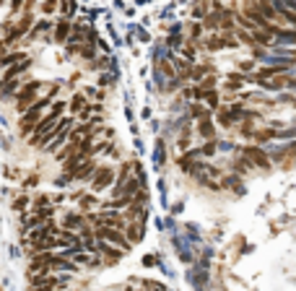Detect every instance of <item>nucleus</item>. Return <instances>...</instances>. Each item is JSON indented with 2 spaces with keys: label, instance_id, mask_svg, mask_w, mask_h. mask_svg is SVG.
Segmentation results:
<instances>
[{
  "label": "nucleus",
  "instance_id": "obj_8",
  "mask_svg": "<svg viewBox=\"0 0 296 291\" xmlns=\"http://www.w3.org/2000/svg\"><path fill=\"white\" fill-rule=\"evenodd\" d=\"M96 172H99L96 161H94V159H88V161H83V164H81V169H78L75 182H91V180L96 177Z\"/></svg>",
  "mask_w": 296,
  "mask_h": 291
},
{
  "label": "nucleus",
  "instance_id": "obj_10",
  "mask_svg": "<svg viewBox=\"0 0 296 291\" xmlns=\"http://www.w3.org/2000/svg\"><path fill=\"white\" fill-rule=\"evenodd\" d=\"M86 224H88V221H86V216H81V213H68V216L63 218V229H68V231H71V229L81 231V229H86Z\"/></svg>",
  "mask_w": 296,
  "mask_h": 291
},
{
  "label": "nucleus",
  "instance_id": "obj_15",
  "mask_svg": "<svg viewBox=\"0 0 296 291\" xmlns=\"http://www.w3.org/2000/svg\"><path fill=\"white\" fill-rule=\"evenodd\" d=\"M198 133H200V138H206V141H213V135H216V125L211 122V117H206V120H200V122H198Z\"/></svg>",
  "mask_w": 296,
  "mask_h": 291
},
{
  "label": "nucleus",
  "instance_id": "obj_25",
  "mask_svg": "<svg viewBox=\"0 0 296 291\" xmlns=\"http://www.w3.org/2000/svg\"><path fill=\"white\" fill-rule=\"evenodd\" d=\"M234 169H239L242 174H247L249 169H252V161H249L247 156H242V159H236V161H234Z\"/></svg>",
  "mask_w": 296,
  "mask_h": 291
},
{
  "label": "nucleus",
  "instance_id": "obj_26",
  "mask_svg": "<svg viewBox=\"0 0 296 291\" xmlns=\"http://www.w3.org/2000/svg\"><path fill=\"white\" fill-rule=\"evenodd\" d=\"M190 114H192V117H198V120H206V117H208V109L200 107V104H192V107H190Z\"/></svg>",
  "mask_w": 296,
  "mask_h": 291
},
{
  "label": "nucleus",
  "instance_id": "obj_17",
  "mask_svg": "<svg viewBox=\"0 0 296 291\" xmlns=\"http://www.w3.org/2000/svg\"><path fill=\"white\" fill-rule=\"evenodd\" d=\"M75 151H78V143H71V141H68L60 151H58V154H55V159H58V161H63V164H65V161L68 159H71L73 154H75Z\"/></svg>",
  "mask_w": 296,
  "mask_h": 291
},
{
  "label": "nucleus",
  "instance_id": "obj_2",
  "mask_svg": "<svg viewBox=\"0 0 296 291\" xmlns=\"http://www.w3.org/2000/svg\"><path fill=\"white\" fill-rule=\"evenodd\" d=\"M42 89H44L42 81H29V84L18 91V94H16V109H18V114L29 112L34 104H37V97H39Z\"/></svg>",
  "mask_w": 296,
  "mask_h": 291
},
{
  "label": "nucleus",
  "instance_id": "obj_28",
  "mask_svg": "<svg viewBox=\"0 0 296 291\" xmlns=\"http://www.w3.org/2000/svg\"><path fill=\"white\" fill-rule=\"evenodd\" d=\"M216 148H219V143H216V141H206V146L200 148V154H203V156H213Z\"/></svg>",
  "mask_w": 296,
  "mask_h": 291
},
{
  "label": "nucleus",
  "instance_id": "obj_6",
  "mask_svg": "<svg viewBox=\"0 0 296 291\" xmlns=\"http://www.w3.org/2000/svg\"><path fill=\"white\" fill-rule=\"evenodd\" d=\"M242 156H247L249 161H252L255 167H263V169H270V161H268V154L260 146H247L242 151Z\"/></svg>",
  "mask_w": 296,
  "mask_h": 291
},
{
  "label": "nucleus",
  "instance_id": "obj_31",
  "mask_svg": "<svg viewBox=\"0 0 296 291\" xmlns=\"http://www.w3.org/2000/svg\"><path fill=\"white\" fill-rule=\"evenodd\" d=\"M5 57V42H0V60Z\"/></svg>",
  "mask_w": 296,
  "mask_h": 291
},
{
  "label": "nucleus",
  "instance_id": "obj_29",
  "mask_svg": "<svg viewBox=\"0 0 296 291\" xmlns=\"http://www.w3.org/2000/svg\"><path fill=\"white\" fill-rule=\"evenodd\" d=\"M26 205H29V197L21 195V197H16V200H13V211L21 213V211H26Z\"/></svg>",
  "mask_w": 296,
  "mask_h": 291
},
{
  "label": "nucleus",
  "instance_id": "obj_18",
  "mask_svg": "<svg viewBox=\"0 0 296 291\" xmlns=\"http://www.w3.org/2000/svg\"><path fill=\"white\" fill-rule=\"evenodd\" d=\"M68 107H71L75 114H81V112L88 107V104H86V97H83V94H75V97L71 99V104H68Z\"/></svg>",
  "mask_w": 296,
  "mask_h": 291
},
{
  "label": "nucleus",
  "instance_id": "obj_19",
  "mask_svg": "<svg viewBox=\"0 0 296 291\" xmlns=\"http://www.w3.org/2000/svg\"><path fill=\"white\" fill-rule=\"evenodd\" d=\"M65 109H68V104H65L63 99H58V101H55V104H52V107H50V114H52V117H55V120H63V114H65Z\"/></svg>",
  "mask_w": 296,
  "mask_h": 291
},
{
  "label": "nucleus",
  "instance_id": "obj_21",
  "mask_svg": "<svg viewBox=\"0 0 296 291\" xmlns=\"http://www.w3.org/2000/svg\"><path fill=\"white\" fill-rule=\"evenodd\" d=\"M255 68H257L255 60H239V63H236V71L242 73V76H249V73L255 71Z\"/></svg>",
  "mask_w": 296,
  "mask_h": 291
},
{
  "label": "nucleus",
  "instance_id": "obj_14",
  "mask_svg": "<svg viewBox=\"0 0 296 291\" xmlns=\"http://www.w3.org/2000/svg\"><path fill=\"white\" fill-rule=\"evenodd\" d=\"M26 60H29V57L24 52H10V55H5L3 60H0V68H5V71H8V68H13L18 63H26Z\"/></svg>",
  "mask_w": 296,
  "mask_h": 291
},
{
  "label": "nucleus",
  "instance_id": "obj_11",
  "mask_svg": "<svg viewBox=\"0 0 296 291\" xmlns=\"http://www.w3.org/2000/svg\"><path fill=\"white\" fill-rule=\"evenodd\" d=\"M203 47L211 50V52H219V50H226V34H211V37L203 42Z\"/></svg>",
  "mask_w": 296,
  "mask_h": 291
},
{
  "label": "nucleus",
  "instance_id": "obj_16",
  "mask_svg": "<svg viewBox=\"0 0 296 291\" xmlns=\"http://www.w3.org/2000/svg\"><path fill=\"white\" fill-rule=\"evenodd\" d=\"M252 42H255V47H273V44H276L268 31H260V29L252 31Z\"/></svg>",
  "mask_w": 296,
  "mask_h": 291
},
{
  "label": "nucleus",
  "instance_id": "obj_30",
  "mask_svg": "<svg viewBox=\"0 0 296 291\" xmlns=\"http://www.w3.org/2000/svg\"><path fill=\"white\" fill-rule=\"evenodd\" d=\"M55 8H58V5H55V3H44V5H42V10H44V13H52V10H55Z\"/></svg>",
  "mask_w": 296,
  "mask_h": 291
},
{
  "label": "nucleus",
  "instance_id": "obj_1",
  "mask_svg": "<svg viewBox=\"0 0 296 291\" xmlns=\"http://www.w3.org/2000/svg\"><path fill=\"white\" fill-rule=\"evenodd\" d=\"M94 237H96V242H107V244L117 247V250H120V252H125V255H128V252H130V247H133V244L128 242V237H125V231H122V229L96 226V229H94Z\"/></svg>",
  "mask_w": 296,
  "mask_h": 291
},
{
  "label": "nucleus",
  "instance_id": "obj_22",
  "mask_svg": "<svg viewBox=\"0 0 296 291\" xmlns=\"http://www.w3.org/2000/svg\"><path fill=\"white\" fill-rule=\"evenodd\" d=\"M206 101H208V109H219V107H221L219 91H206Z\"/></svg>",
  "mask_w": 296,
  "mask_h": 291
},
{
  "label": "nucleus",
  "instance_id": "obj_12",
  "mask_svg": "<svg viewBox=\"0 0 296 291\" xmlns=\"http://www.w3.org/2000/svg\"><path fill=\"white\" fill-rule=\"evenodd\" d=\"M125 237H128L130 244H138L143 239V224H133V221H130V224L125 226Z\"/></svg>",
  "mask_w": 296,
  "mask_h": 291
},
{
  "label": "nucleus",
  "instance_id": "obj_24",
  "mask_svg": "<svg viewBox=\"0 0 296 291\" xmlns=\"http://www.w3.org/2000/svg\"><path fill=\"white\" fill-rule=\"evenodd\" d=\"M216 84H219V76H206V78L200 81V89H203V91H213Z\"/></svg>",
  "mask_w": 296,
  "mask_h": 291
},
{
  "label": "nucleus",
  "instance_id": "obj_3",
  "mask_svg": "<svg viewBox=\"0 0 296 291\" xmlns=\"http://www.w3.org/2000/svg\"><path fill=\"white\" fill-rule=\"evenodd\" d=\"M117 180V172L115 167H99L96 172V177L91 180V193L99 195V193H104V190H112V185H115Z\"/></svg>",
  "mask_w": 296,
  "mask_h": 291
},
{
  "label": "nucleus",
  "instance_id": "obj_4",
  "mask_svg": "<svg viewBox=\"0 0 296 291\" xmlns=\"http://www.w3.org/2000/svg\"><path fill=\"white\" fill-rule=\"evenodd\" d=\"M47 114V109L42 107V104L37 101L34 107L29 109V112H24L21 114V120H18V127H21V133L24 135H29V133H34V127H37L39 122H42V117Z\"/></svg>",
  "mask_w": 296,
  "mask_h": 291
},
{
  "label": "nucleus",
  "instance_id": "obj_5",
  "mask_svg": "<svg viewBox=\"0 0 296 291\" xmlns=\"http://www.w3.org/2000/svg\"><path fill=\"white\" fill-rule=\"evenodd\" d=\"M31 24H34V18H31V13L29 16H24V18H18V24H13V26H8V31H5V44H16L21 37H26V31L31 29Z\"/></svg>",
  "mask_w": 296,
  "mask_h": 291
},
{
  "label": "nucleus",
  "instance_id": "obj_20",
  "mask_svg": "<svg viewBox=\"0 0 296 291\" xmlns=\"http://www.w3.org/2000/svg\"><path fill=\"white\" fill-rule=\"evenodd\" d=\"M219 122H221L223 127H234V125H236V122H234V117H231V112H229V107L219 109Z\"/></svg>",
  "mask_w": 296,
  "mask_h": 291
},
{
  "label": "nucleus",
  "instance_id": "obj_23",
  "mask_svg": "<svg viewBox=\"0 0 296 291\" xmlns=\"http://www.w3.org/2000/svg\"><path fill=\"white\" fill-rule=\"evenodd\" d=\"M200 34H203V24H200V21H192V24H190V42L195 44Z\"/></svg>",
  "mask_w": 296,
  "mask_h": 291
},
{
  "label": "nucleus",
  "instance_id": "obj_13",
  "mask_svg": "<svg viewBox=\"0 0 296 291\" xmlns=\"http://www.w3.org/2000/svg\"><path fill=\"white\" fill-rule=\"evenodd\" d=\"M244 84H247V76H242L239 71L226 76V89H229V91H239V89H244Z\"/></svg>",
  "mask_w": 296,
  "mask_h": 291
},
{
  "label": "nucleus",
  "instance_id": "obj_32",
  "mask_svg": "<svg viewBox=\"0 0 296 291\" xmlns=\"http://www.w3.org/2000/svg\"><path fill=\"white\" fill-rule=\"evenodd\" d=\"M294 164H296V159H294Z\"/></svg>",
  "mask_w": 296,
  "mask_h": 291
},
{
  "label": "nucleus",
  "instance_id": "obj_7",
  "mask_svg": "<svg viewBox=\"0 0 296 291\" xmlns=\"http://www.w3.org/2000/svg\"><path fill=\"white\" fill-rule=\"evenodd\" d=\"M94 250H96L99 255H104V263H107V265H115L117 260H122V255H125V252H120L117 247H112V244H107V242H99Z\"/></svg>",
  "mask_w": 296,
  "mask_h": 291
},
{
  "label": "nucleus",
  "instance_id": "obj_27",
  "mask_svg": "<svg viewBox=\"0 0 296 291\" xmlns=\"http://www.w3.org/2000/svg\"><path fill=\"white\" fill-rule=\"evenodd\" d=\"M221 188H229V190L236 193V188H242V180H239V177H226V180L221 182Z\"/></svg>",
  "mask_w": 296,
  "mask_h": 291
},
{
  "label": "nucleus",
  "instance_id": "obj_9",
  "mask_svg": "<svg viewBox=\"0 0 296 291\" xmlns=\"http://www.w3.org/2000/svg\"><path fill=\"white\" fill-rule=\"evenodd\" d=\"M71 31H73L71 18H60L58 24H55V42H68L71 39Z\"/></svg>",
  "mask_w": 296,
  "mask_h": 291
}]
</instances>
